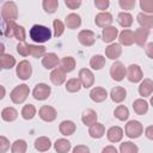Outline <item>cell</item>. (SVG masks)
Listing matches in <instances>:
<instances>
[{
  "instance_id": "1",
  "label": "cell",
  "mask_w": 153,
  "mask_h": 153,
  "mask_svg": "<svg viewBox=\"0 0 153 153\" xmlns=\"http://www.w3.org/2000/svg\"><path fill=\"white\" fill-rule=\"evenodd\" d=\"M29 36H30V38H31L33 42H36V43L39 44V43L48 42V41L51 38L53 33H51V31H50L49 27H47V26H44V25L36 24V25H33V26L30 29Z\"/></svg>"
},
{
  "instance_id": "2",
  "label": "cell",
  "mask_w": 153,
  "mask_h": 153,
  "mask_svg": "<svg viewBox=\"0 0 153 153\" xmlns=\"http://www.w3.org/2000/svg\"><path fill=\"white\" fill-rule=\"evenodd\" d=\"M30 93V88L26 84H22V85H18L16 86L11 93H10V98L11 100L14 103V104H22L26 100L27 96Z\"/></svg>"
},
{
  "instance_id": "3",
  "label": "cell",
  "mask_w": 153,
  "mask_h": 153,
  "mask_svg": "<svg viewBox=\"0 0 153 153\" xmlns=\"http://www.w3.org/2000/svg\"><path fill=\"white\" fill-rule=\"evenodd\" d=\"M1 18L5 22H14L18 18V8L13 1L4 2L1 7Z\"/></svg>"
},
{
  "instance_id": "4",
  "label": "cell",
  "mask_w": 153,
  "mask_h": 153,
  "mask_svg": "<svg viewBox=\"0 0 153 153\" xmlns=\"http://www.w3.org/2000/svg\"><path fill=\"white\" fill-rule=\"evenodd\" d=\"M124 133L129 139H137L142 135L143 133V127L141 124V122L136 121V120H131L129 121L126 127H124Z\"/></svg>"
},
{
  "instance_id": "5",
  "label": "cell",
  "mask_w": 153,
  "mask_h": 153,
  "mask_svg": "<svg viewBox=\"0 0 153 153\" xmlns=\"http://www.w3.org/2000/svg\"><path fill=\"white\" fill-rule=\"evenodd\" d=\"M51 93V87L48 84L44 82H39L35 86L33 91H32V97L36 100H45Z\"/></svg>"
},
{
  "instance_id": "6",
  "label": "cell",
  "mask_w": 153,
  "mask_h": 153,
  "mask_svg": "<svg viewBox=\"0 0 153 153\" xmlns=\"http://www.w3.org/2000/svg\"><path fill=\"white\" fill-rule=\"evenodd\" d=\"M16 74L20 80H27L32 74V67L31 63L27 60H23L17 65Z\"/></svg>"
},
{
  "instance_id": "7",
  "label": "cell",
  "mask_w": 153,
  "mask_h": 153,
  "mask_svg": "<svg viewBox=\"0 0 153 153\" xmlns=\"http://www.w3.org/2000/svg\"><path fill=\"white\" fill-rule=\"evenodd\" d=\"M110 75L115 81H122L127 75V68L120 61H116L110 67Z\"/></svg>"
},
{
  "instance_id": "8",
  "label": "cell",
  "mask_w": 153,
  "mask_h": 153,
  "mask_svg": "<svg viewBox=\"0 0 153 153\" xmlns=\"http://www.w3.org/2000/svg\"><path fill=\"white\" fill-rule=\"evenodd\" d=\"M127 79L130 81V82H141L142 79H143V73H142V69L139 65H130L128 66L127 68Z\"/></svg>"
},
{
  "instance_id": "9",
  "label": "cell",
  "mask_w": 153,
  "mask_h": 153,
  "mask_svg": "<svg viewBox=\"0 0 153 153\" xmlns=\"http://www.w3.org/2000/svg\"><path fill=\"white\" fill-rule=\"evenodd\" d=\"M38 116L41 120H43L44 122H53L56 120L57 117V112L56 110L50 106V105H42L38 110Z\"/></svg>"
},
{
  "instance_id": "10",
  "label": "cell",
  "mask_w": 153,
  "mask_h": 153,
  "mask_svg": "<svg viewBox=\"0 0 153 153\" xmlns=\"http://www.w3.org/2000/svg\"><path fill=\"white\" fill-rule=\"evenodd\" d=\"M78 41L84 47H91L96 42V35L91 30H81L78 33Z\"/></svg>"
},
{
  "instance_id": "11",
  "label": "cell",
  "mask_w": 153,
  "mask_h": 153,
  "mask_svg": "<svg viewBox=\"0 0 153 153\" xmlns=\"http://www.w3.org/2000/svg\"><path fill=\"white\" fill-rule=\"evenodd\" d=\"M60 65V59L55 53H47L42 57V66L45 69H55Z\"/></svg>"
},
{
  "instance_id": "12",
  "label": "cell",
  "mask_w": 153,
  "mask_h": 153,
  "mask_svg": "<svg viewBox=\"0 0 153 153\" xmlns=\"http://www.w3.org/2000/svg\"><path fill=\"white\" fill-rule=\"evenodd\" d=\"M79 80L81 81L82 87L90 88L94 84V75H93V73L90 69L82 68V69L79 71Z\"/></svg>"
},
{
  "instance_id": "13",
  "label": "cell",
  "mask_w": 153,
  "mask_h": 153,
  "mask_svg": "<svg viewBox=\"0 0 153 153\" xmlns=\"http://www.w3.org/2000/svg\"><path fill=\"white\" fill-rule=\"evenodd\" d=\"M112 20H114L112 14L109 13V12H106V11H105V12H99V13L96 16V18H94L96 25L99 26V27H103V29H105V27H108V26H111Z\"/></svg>"
},
{
  "instance_id": "14",
  "label": "cell",
  "mask_w": 153,
  "mask_h": 153,
  "mask_svg": "<svg viewBox=\"0 0 153 153\" xmlns=\"http://www.w3.org/2000/svg\"><path fill=\"white\" fill-rule=\"evenodd\" d=\"M118 35H120L118 29L116 26H108V27L103 29V31H102V39H103V42L111 44L115 41V38H117Z\"/></svg>"
},
{
  "instance_id": "15",
  "label": "cell",
  "mask_w": 153,
  "mask_h": 153,
  "mask_svg": "<svg viewBox=\"0 0 153 153\" xmlns=\"http://www.w3.org/2000/svg\"><path fill=\"white\" fill-rule=\"evenodd\" d=\"M118 42L121 45H124V47H130L135 39H134V31L129 30V29H124L123 31L120 32L118 35Z\"/></svg>"
},
{
  "instance_id": "16",
  "label": "cell",
  "mask_w": 153,
  "mask_h": 153,
  "mask_svg": "<svg viewBox=\"0 0 153 153\" xmlns=\"http://www.w3.org/2000/svg\"><path fill=\"white\" fill-rule=\"evenodd\" d=\"M106 137H108V140H109L110 142L117 143V142H120V141L122 140V137H123V129H122L121 127H117V126L111 127V128H109L108 131H106Z\"/></svg>"
},
{
  "instance_id": "17",
  "label": "cell",
  "mask_w": 153,
  "mask_h": 153,
  "mask_svg": "<svg viewBox=\"0 0 153 153\" xmlns=\"http://www.w3.org/2000/svg\"><path fill=\"white\" fill-rule=\"evenodd\" d=\"M153 93V80L152 79H142L139 85V94L141 97H149Z\"/></svg>"
},
{
  "instance_id": "18",
  "label": "cell",
  "mask_w": 153,
  "mask_h": 153,
  "mask_svg": "<svg viewBox=\"0 0 153 153\" xmlns=\"http://www.w3.org/2000/svg\"><path fill=\"white\" fill-rule=\"evenodd\" d=\"M122 54V48L120 43H111L105 48V56L110 60H117Z\"/></svg>"
},
{
  "instance_id": "19",
  "label": "cell",
  "mask_w": 153,
  "mask_h": 153,
  "mask_svg": "<svg viewBox=\"0 0 153 153\" xmlns=\"http://www.w3.org/2000/svg\"><path fill=\"white\" fill-rule=\"evenodd\" d=\"M148 35H149V30L148 29H145V27H139L134 31V39H135V43L139 45V47H143L147 42V38H148Z\"/></svg>"
},
{
  "instance_id": "20",
  "label": "cell",
  "mask_w": 153,
  "mask_h": 153,
  "mask_svg": "<svg viewBox=\"0 0 153 153\" xmlns=\"http://www.w3.org/2000/svg\"><path fill=\"white\" fill-rule=\"evenodd\" d=\"M90 98L96 103H102L108 98V91L104 87H93L90 91Z\"/></svg>"
},
{
  "instance_id": "21",
  "label": "cell",
  "mask_w": 153,
  "mask_h": 153,
  "mask_svg": "<svg viewBox=\"0 0 153 153\" xmlns=\"http://www.w3.org/2000/svg\"><path fill=\"white\" fill-rule=\"evenodd\" d=\"M127 97V91L122 86H115L110 92V98L115 103H122Z\"/></svg>"
},
{
  "instance_id": "22",
  "label": "cell",
  "mask_w": 153,
  "mask_h": 153,
  "mask_svg": "<svg viewBox=\"0 0 153 153\" xmlns=\"http://www.w3.org/2000/svg\"><path fill=\"white\" fill-rule=\"evenodd\" d=\"M59 130L62 135L65 136H69L72 134H74V131L76 130V126L73 121H69V120H65L60 123L59 126Z\"/></svg>"
},
{
  "instance_id": "23",
  "label": "cell",
  "mask_w": 153,
  "mask_h": 153,
  "mask_svg": "<svg viewBox=\"0 0 153 153\" xmlns=\"http://www.w3.org/2000/svg\"><path fill=\"white\" fill-rule=\"evenodd\" d=\"M59 68H61L65 73H71L75 68V59L73 56H65L60 60Z\"/></svg>"
},
{
  "instance_id": "24",
  "label": "cell",
  "mask_w": 153,
  "mask_h": 153,
  "mask_svg": "<svg viewBox=\"0 0 153 153\" xmlns=\"http://www.w3.org/2000/svg\"><path fill=\"white\" fill-rule=\"evenodd\" d=\"M49 76H50V81L54 85H56V86L62 85L66 81V73L61 68H59V67L55 68V69H53Z\"/></svg>"
},
{
  "instance_id": "25",
  "label": "cell",
  "mask_w": 153,
  "mask_h": 153,
  "mask_svg": "<svg viewBox=\"0 0 153 153\" xmlns=\"http://www.w3.org/2000/svg\"><path fill=\"white\" fill-rule=\"evenodd\" d=\"M65 24L68 29L71 30H74V29H78L80 27L81 25V18L79 14L76 13H69L66 18H65Z\"/></svg>"
},
{
  "instance_id": "26",
  "label": "cell",
  "mask_w": 153,
  "mask_h": 153,
  "mask_svg": "<svg viewBox=\"0 0 153 153\" xmlns=\"http://www.w3.org/2000/svg\"><path fill=\"white\" fill-rule=\"evenodd\" d=\"M136 19H137V23L140 24L141 27H145L148 30L153 27V14H147V13L140 12L136 16Z\"/></svg>"
},
{
  "instance_id": "27",
  "label": "cell",
  "mask_w": 153,
  "mask_h": 153,
  "mask_svg": "<svg viewBox=\"0 0 153 153\" xmlns=\"http://www.w3.org/2000/svg\"><path fill=\"white\" fill-rule=\"evenodd\" d=\"M97 118H98V115H97V112H96L94 110H92V109L85 110L84 114H82V116H81L82 123H84L85 126H88V127H91L92 124L97 123Z\"/></svg>"
},
{
  "instance_id": "28",
  "label": "cell",
  "mask_w": 153,
  "mask_h": 153,
  "mask_svg": "<svg viewBox=\"0 0 153 153\" xmlns=\"http://www.w3.org/2000/svg\"><path fill=\"white\" fill-rule=\"evenodd\" d=\"M133 109H134V111H135L136 115L142 116V115L147 114V111H148V103L143 98H139V99L134 100Z\"/></svg>"
},
{
  "instance_id": "29",
  "label": "cell",
  "mask_w": 153,
  "mask_h": 153,
  "mask_svg": "<svg viewBox=\"0 0 153 153\" xmlns=\"http://www.w3.org/2000/svg\"><path fill=\"white\" fill-rule=\"evenodd\" d=\"M88 134L92 139H100L105 134V127L102 123H94L88 128Z\"/></svg>"
},
{
  "instance_id": "30",
  "label": "cell",
  "mask_w": 153,
  "mask_h": 153,
  "mask_svg": "<svg viewBox=\"0 0 153 153\" xmlns=\"http://www.w3.org/2000/svg\"><path fill=\"white\" fill-rule=\"evenodd\" d=\"M51 147L50 139L47 136H39L35 140V148L38 152H47Z\"/></svg>"
},
{
  "instance_id": "31",
  "label": "cell",
  "mask_w": 153,
  "mask_h": 153,
  "mask_svg": "<svg viewBox=\"0 0 153 153\" xmlns=\"http://www.w3.org/2000/svg\"><path fill=\"white\" fill-rule=\"evenodd\" d=\"M54 148L57 153H68L72 148V143L67 139H57L54 143Z\"/></svg>"
},
{
  "instance_id": "32",
  "label": "cell",
  "mask_w": 153,
  "mask_h": 153,
  "mask_svg": "<svg viewBox=\"0 0 153 153\" xmlns=\"http://www.w3.org/2000/svg\"><path fill=\"white\" fill-rule=\"evenodd\" d=\"M117 22H118V24L122 27L128 29L133 24V16L129 12H124V11L123 12H120L118 16H117Z\"/></svg>"
},
{
  "instance_id": "33",
  "label": "cell",
  "mask_w": 153,
  "mask_h": 153,
  "mask_svg": "<svg viewBox=\"0 0 153 153\" xmlns=\"http://www.w3.org/2000/svg\"><path fill=\"white\" fill-rule=\"evenodd\" d=\"M17 117H18V111L12 106L4 108L1 111V118L6 122H13L17 120Z\"/></svg>"
},
{
  "instance_id": "34",
  "label": "cell",
  "mask_w": 153,
  "mask_h": 153,
  "mask_svg": "<svg viewBox=\"0 0 153 153\" xmlns=\"http://www.w3.org/2000/svg\"><path fill=\"white\" fill-rule=\"evenodd\" d=\"M105 63H106L105 57H104L103 55H99V54L93 55V56L91 57V60H90V66H91V68L94 69V71L102 69V68L105 66Z\"/></svg>"
},
{
  "instance_id": "35",
  "label": "cell",
  "mask_w": 153,
  "mask_h": 153,
  "mask_svg": "<svg viewBox=\"0 0 153 153\" xmlns=\"http://www.w3.org/2000/svg\"><path fill=\"white\" fill-rule=\"evenodd\" d=\"M81 87H82V85H81V81L79 80V78H71L66 82V91L71 92V93L79 92Z\"/></svg>"
},
{
  "instance_id": "36",
  "label": "cell",
  "mask_w": 153,
  "mask_h": 153,
  "mask_svg": "<svg viewBox=\"0 0 153 153\" xmlns=\"http://www.w3.org/2000/svg\"><path fill=\"white\" fill-rule=\"evenodd\" d=\"M0 65L2 69H11L16 65V59L10 54H2L0 59Z\"/></svg>"
},
{
  "instance_id": "37",
  "label": "cell",
  "mask_w": 153,
  "mask_h": 153,
  "mask_svg": "<svg viewBox=\"0 0 153 153\" xmlns=\"http://www.w3.org/2000/svg\"><path fill=\"white\" fill-rule=\"evenodd\" d=\"M26 149H27V143L23 139L16 140L11 145V153H25Z\"/></svg>"
},
{
  "instance_id": "38",
  "label": "cell",
  "mask_w": 153,
  "mask_h": 153,
  "mask_svg": "<svg viewBox=\"0 0 153 153\" xmlns=\"http://www.w3.org/2000/svg\"><path fill=\"white\" fill-rule=\"evenodd\" d=\"M35 116H36V108H35V105L26 104V105L23 106V109H22V117L24 120L29 121V120H32Z\"/></svg>"
},
{
  "instance_id": "39",
  "label": "cell",
  "mask_w": 153,
  "mask_h": 153,
  "mask_svg": "<svg viewBox=\"0 0 153 153\" xmlns=\"http://www.w3.org/2000/svg\"><path fill=\"white\" fill-rule=\"evenodd\" d=\"M120 153H139V147L130 141H124L120 145Z\"/></svg>"
},
{
  "instance_id": "40",
  "label": "cell",
  "mask_w": 153,
  "mask_h": 153,
  "mask_svg": "<svg viewBox=\"0 0 153 153\" xmlns=\"http://www.w3.org/2000/svg\"><path fill=\"white\" fill-rule=\"evenodd\" d=\"M114 115H115V117H116L117 120H120V121H127L128 117H129V110H128V108L124 106V105H118V106L115 109Z\"/></svg>"
},
{
  "instance_id": "41",
  "label": "cell",
  "mask_w": 153,
  "mask_h": 153,
  "mask_svg": "<svg viewBox=\"0 0 153 153\" xmlns=\"http://www.w3.org/2000/svg\"><path fill=\"white\" fill-rule=\"evenodd\" d=\"M30 50H31V56L35 57V59L43 57L47 54L45 53V47L39 45V44H30Z\"/></svg>"
},
{
  "instance_id": "42",
  "label": "cell",
  "mask_w": 153,
  "mask_h": 153,
  "mask_svg": "<svg viewBox=\"0 0 153 153\" xmlns=\"http://www.w3.org/2000/svg\"><path fill=\"white\" fill-rule=\"evenodd\" d=\"M42 6L47 13H55L59 7V0H43Z\"/></svg>"
},
{
  "instance_id": "43",
  "label": "cell",
  "mask_w": 153,
  "mask_h": 153,
  "mask_svg": "<svg viewBox=\"0 0 153 153\" xmlns=\"http://www.w3.org/2000/svg\"><path fill=\"white\" fill-rule=\"evenodd\" d=\"M16 23L14 22H5L2 20V35L6 37H13V32H14V27H16Z\"/></svg>"
},
{
  "instance_id": "44",
  "label": "cell",
  "mask_w": 153,
  "mask_h": 153,
  "mask_svg": "<svg viewBox=\"0 0 153 153\" xmlns=\"http://www.w3.org/2000/svg\"><path fill=\"white\" fill-rule=\"evenodd\" d=\"M17 53L24 57L31 55V50H30V44L26 42H19L17 44Z\"/></svg>"
},
{
  "instance_id": "45",
  "label": "cell",
  "mask_w": 153,
  "mask_h": 153,
  "mask_svg": "<svg viewBox=\"0 0 153 153\" xmlns=\"http://www.w3.org/2000/svg\"><path fill=\"white\" fill-rule=\"evenodd\" d=\"M139 5L143 13L153 14V0H140Z\"/></svg>"
},
{
  "instance_id": "46",
  "label": "cell",
  "mask_w": 153,
  "mask_h": 153,
  "mask_svg": "<svg viewBox=\"0 0 153 153\" xmlns=\"http://www.w3.org/2000/svg\"><path fill=\"white\" fill-rule=\"evenodd\" d=\"M53 27H54V36L55 37L62 36V33L65 31V24L60 19H55L53 22Z\"/></svg>"
},
{
  "instance_id": "47",
  "label": "cell",
  "mask_w": 153,
  "mask_h": 153,
  "mask_svg": "<svg viewBox=\"0 0 153 153\" xmlns=\"http://www.w3.org/2000/svg\"><path fill=\"white\" fill-rule=\"evenodd\" d=\"M13 37L17 38L19 42H24L25 41V37H26V33H25V29L24 26L22 25H16L14 27V32H13Z\"/></svg>"
},
{
  "instance_id": "48",
  "label": "cell",
  "mask_w": 153,
  "mask_h": 153,
  "mask_svg": "<svg viewBox=\"0 0 153 153\" xmlns=\"http://www.w3.org/2000/svg\"><path fill=\"white\" fill-rule=\"evenodd\" d=\"M135 4H136L135 0H118L120 7H121L122 10H127V11L133 10V8L135 7Z\"/></svg>"
},
{
  "instance_id": "49",
  "label": "cell",
  "mask_w": 153,
  "mask_h": 153,
  "mask_svg": "<svg viewBox=\"0 0 153 153\" xmlns=\"http://www.w3.org/2000/svg\"><path fill=\"white\" fill-rule=\"evenodd\" d=\"M110 5V1L109 0H94V6L100 10L102 12H105V10L109 7Z\"/></svg>"
},
{
  "instance_id": "50",
  "label": "cell",
  "mask_w": 153,
  "mask_h": 153,
  "mask_svg": "<svg viewBox=\"0 0 153 153\" xmlns=\"http://www.w3.org/2000/svg\"><path fill=\"white\" fill-rule=\"evenodd\" d=\"M10 148V141L7 140V137H5L4 135L0 136V152L5 153L7 149Z\"/></svg>"
},
{
  "instance_id": "51",
  "label": "cell",
  "mask_w": 153,
  "mask_h": 153,
  "mask_svg": "<svg viewBox=\"0 0 153 153\" xmlns=\"http://www.w3.org/2000/svg\"><path fill=\"white\" fill-rule=\"evenodd\" d=\"M65 5L69 10H76L78 7H80L81 1L80 0H65Z\"/></svg>"
},
{
  "instance_id": "52",
  "label": "cell",
  "mask_w": 153,
  "mask_h": 153,
  "mask_svg": "<svg viewBox=\"0 0 153 153\" xmlns=\"http://www.w3.org/2000/svg\"><path fill=\"white\" fill-rule=\"evenodd\" d=\"M73 153H90V148L86 145H78L73 148Z\"/></svg>"
},
{
  "instance_id": "53",
  "label": "cell",
  "mask_w": 153,
  "mask_h": 153,
  "mask_svg": "<svg viewBox=\"0 0 153 153\" xmlns=\"http://www.w3.org/2000/svg\"><path fill=\"white\" fill-rule=\"evenodd\" d=\"M145 53H146V55H147L149 59L153 60V42H151V43H148V44L146 45Z\"/></svg>"
},
{
  "instance_id": "54",
  "label": "cell",
  "mask_w": 153,
  "mask_h": 153,
  "mask_svg": "<svg viewBox=\"0 0 153 153\" xmlns=\"http://www.w3.org/2000/svg\"><path fill=\"white\" fill-rule=\"evenodd\" d=\"M145 136L149 140H153V126H148L145 129Z\"/></svg>"
},
{
  "instance_id": "55",
  "label": "cell",
  "mask_w": 153,
  "mask_h": 153,
  "mask_svg": "<svg viewBox=\"0 0 153 153\" xmlns=\"http://www.w3.org/2000/svg\"><path fill=\"white\" fill-rule=\"evenodd\" d=\"M102 153H118V152H117V149H116L114 146L109 145V146H105V147L102 149Z\"/></svg>"
},
{
  "instance_id": "56",
  "label": "cell",
  "mask_w": 153,
  "mask_h": 153,
  "mask_svg": "<svg viewBox=\"0 0 153 153\" xmlns=\"http://www.w3.org/2000/svg\"><path fill=\"white\" fill-rule=\"evenodd\" d=\"M151 105H152V106H153V96H152V97H151Z\"/></svg>"
}]
</instances>
